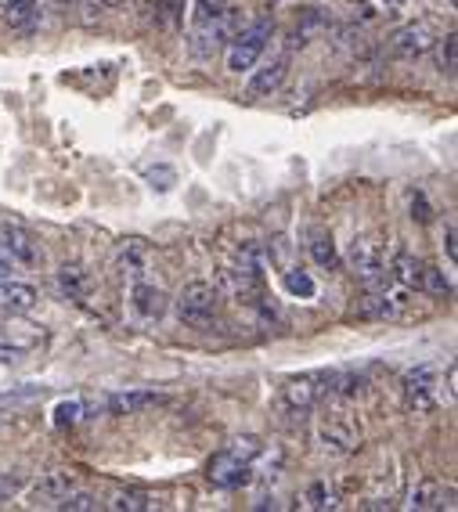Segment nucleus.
<instances>
[{"label":"nucleus","instance_id":"28","mask_svg":"<svg viewBox=\"0 0 458 512\" xmlns=\"http://www.w3.org/2000/svg\"><path fill=\"white\" fill-rule=\"evenodd\" d=\"M58 509H65V512H94V509H101V502H98V494L80 491V487H76L73 494H65Z\"/></svg>","mask_w":458,"mask_h":512},{"label":"nucleus","instance_id":"38","mask_svg":"<svg viewBox=\"0 0 458 512\" xmlns=\"http://www.w3.org/2000/svg\"><path fill=\"white\" fill-rule=\"evenodd\" d=\"M0 278H11V260H8V256H0Z\"/></svg>","mask_w":458,"mask_h":512},{"label":"nucleus","instance_id":"6","mask_svg":"<svg viewBox=\"0 0 458 512\" xmlns=\"http://www.w3.org/2000/svg\"><path fill=\"white\" fill-rule=\"evenodd\" d=\"M329 397V372H307L285 379L278 390V408L289 415H307L314 404H321Z\"/></svg>","mask_w":458,"mask_h":512},{"label":"nucleus","instance_id":"39","mask_svg":"<svg viewBox=\"0 0 458 512\" xmlns=\"http://www.w3.org/2000/svg\"><path fill=\"white\" fill-rule=\"evenodd\" d=\"M101 8H120V4H127V0H98Z\"/></svg>","mask_w":458,"mask_h":512},{"label":"nucleus","instance_id":"26","mask_svg":"<svg viewBox=\"0 0 458 512\" xmlns=\"http://www.w3.org/2000/svg\"><path fill=\"white\" fill-rule=\"evenodd\" d=\"M321 29H325V15H318V8L311 11H303L300 19H296L293 26V44H311V37H318Z\"/></svg>","mask_w":458,"mask_h":512},{"label":"nucleus","instance_id":"35","mask_svg":"<svg viewBox=\"0 0 458 512\" xmlns=\"http://www.w3.org/2000/svg\"><path fill=\"white\" fill-rule=\"evenodd\" d=\"M444 235H448V256L455 260V256H458V246H455V224H448V231H444Z\"/></svg>","mask_w":458,"mask_h":512},{"label":"nucleus","instance_id":"17","mask_svg":"<svg viewBox=\"0 0 458 512\" xmlns=\"http://www.w3.org/2000/svg\"><path fill=\"white\" fill-rule=\"evenodd\" d=\"M40 303V293L29 282H15V278H0V314L4 318H22Z\"/></svg>","mask_w":458,"mask_h":512},{"label":"nucleus","instance_id":"2","mask_svg":"<svg viewBox=\"0 0 458 512\" xmlns=\"http://www.w3.org/2000/svg\"><path fill=\"white\" fill-rule=\"evenodd\" d=\"M390 256H394L390 253V242H386V235H379V231H361V235H354V242H350V249H347L350 267H354L368 285L390 282Z\"/></svg>","mask_w":458,"mask_h":512},{"label":"nucleus","instance_id":"18","mask_svg":"<svg viewBox=\"0 0 458 512\" xmlns=\"http://www.w3.org/2000/svg\"><path fill=\"white\" fill-rule=\"evenodd\" d=\"M116 275L127 278V282H141V278L148 275V267H152V253H148L145 242H138V238H130V242H123L120 249H116Z\"/></svg>","mask_w":458,"mask_h":512},{"label":"nucleus","instance_id":"16","mask_svg":"<svg viewBox=\"0 0 458 512\" xmlns=\"http://www.w3.org/2000/svg\"><path fill=\"white\" fill-rule=\"evenodd\" d=\"M455 505V484H444V480H419L408 494V509L415 512H433V509H451Z\"/></svg>","mask_w":458,"mask_h":512},{"label":"nucleus","instance_id":"36","mask_svg":"<svg viewBox=\"0 0 458 512\" xmlns=\"http://www.w3.org/2000/svg\"><path fill=\"white\" fill-rule=\"evenodd\" d=\"M379 4H383L386 11H397V8H404V4H408V0H379Z\"/></svg>","mask_w":458,"mask_h":512},{"label":"nucleus","instance_id":"12","mask_svg":"<svg viewBox=\"0 0 458 512\" xmlns=\"http://www.w3.org/2000/svg\"><path fill=\"white\" fill-rule=\"evenodd\" d=\"M0 246H4L11 264H15V260H19V264H29V267L44 264V246H40V238L29 228H22V224H4V228H0Z\"/></svg>","mask_w":458,"mask_h":512},{"label":"nucleus","instance_id":"4","mask_svg":"<svg viewBox=\"0 0 458 512\" xmlns=\"http://www.w3.org/2000/svg\"><path fill=\"white\" fill-rule=\"evenodd\" d=\"M220 314V289L213 282H188L177 293V318L188 329H210Z\"/></svg>","mask_w":458,"mask_h":512},{"label":"nucleus","instance_id":"7","mask_svg":"<svg viewBox=\"0 0 458 512\" xmlns=\"http://www.w3.org/2000/svg\"><path fill=\"white\" fill-rule=\"evenodd\" d=\"M440 368L437 365H415L404 372L401 386H404V401H408V408L419 415L433 412V408H440V404H448V397H444V390H440Z\"/></svg>","mask_w":458,"mask_h":512},{"label":"nucleus","instance_id":"21","mask_svg":"<svg viewBox=\"0 0 458 512\" xmlns=\"http://www.w3.org/2000/svg\"><path fill=\"white\" fill-rule=\"evenodd\" d=\"M307 253H311V260L318 267H325V271H339V249H336V242H332V235L329 231H321V228H314L311 231V238H307Z\"/></svg>","mask_w":458,"mask_h":512},{"label":"nucleus","instance_id":"31","mask_svg":"<svg viewBox=\"0 0 458 512\" xmlns=\"http://www.w3.org/2000/svg\"><path fill=\"white\" fill-rule=\"evenodd\" d=\"M422 293L433 296H451V282L444 278V271H437L433 264H426V278H422Z\"/></svg>","mask_w":458,"mask_h":512},{"label":"nucleus","instance_id":"15","mask_svg":"<svg viewBox=\"0 0 458 512\" xmlns=\"http://www.w3.org/2000/svg\"><path fill=\"white\" fill-rule=\"evenodd\" d=\"M437 44V29L430 26V22H408V26L404 29H397L394 33V55L397 58H408V62H412V58H422L426 55V51H430V47Z\"/></svg>","mask_w":458,"mask_h":512},{"label":"nucleus","instance_id":"20","mask_svg":"<svg viewBox=\"0 0 458 512\" xmlns=\"http://www.w3.org/2000/svg\"><path fill=\"white\" fill-rule=\"evenodd\" d=\"M390 278H397V285H404V289H415V293H422V278H426V260H419L415 253L401 249V253L390 256Z\"/></svg>","mask_w":458,"mask_h":512},{"label":"nucleus","instance_id":"32","mask_svg":"<svg viewBox=\"0 0 458 512\" xmlns=\"http://www.w3.org/2000/svg\"><path fill=\"white\" fill-rule=\"evenodd\" d=\"M455 51H458L455 33H448L444 44H440V51H437V65H440V73L444 76H455Z\"/></svg>","mask_w":458,"mask_h":512},{"label":"nucleus","instance_id":"34","mask_svg":"<svg viewBox=\"0 0 458 512\" xmlns=\"http://www.w3.org/2000/svg\"><path fill=\"white\" fill-rule=\"evenodd\" d=\"M19 491H22V476L19 473H0V505L8 502V498H15Z\"/></svg>","mask_w":458,"mask_h":512},{"label":"nucleus","instance_id":"14","mask_svg":"<svg viewBox=\"0 0 458 512\" xmlns=\"http://www.w3.org/2000/svg\"><path fill=\"white\" fill-rule=\"evenodd\" d=\"M130 311L138 314L145 325H152V321H159L166 311H170V296L159 289V285L152 282H130Z\"/></svg>","mask_w":458,"mask_h":512},{"label":"nucleus","instance_id":"11","mask_svg":"<svg viewBox=\"0 0 458 512\" xmlns=\"http://www.w3.org/2000/svg\"><path fill=\"white\" fill-rule=\"evenodd\" d=\"M289 80V55H278L264 65H253L249 69V80H246V98L249 101H260V98H271V94L282 91V83Z\"/></svg>","mask_w":458,"mask_h":512},{"label":"nucleus","instance_id":"24","mask_svg":"<svg viewBox=\"0 0 458 512\" xmlns=\"http://www.w3.org/2000/svg\"><path fill=\"white\" fill-rule=\"evenodd\" d=\"M159 401H163L159 394H116V397H109L105 408H109V415H138Z\"/></svg>","mask_w":458,"mask_h":512},{"label":"nucleus","instance_id":"33","mask_svg":"<svg viewBox=\"0 0 458 512\" xmlns=\"http://www.w3.org/2000/svg\"><path fill=\"white\" fill-rule=\"evenodd\" d=\"M83 412H87V408H83V401H62L55 408V422H58V426H73V422L83 419Z\"/></svg>","mask_w":458,"mask_h":512},{"label":"nucleus","instance_id":"23","mask_svg":"<svg viewBox=\"0 0 458 512\" xmlns=\"http://www.w3.org/2000/svg\"><path fill=\"white\" fill-rule=\"evenodd\" d=\"M55 282H58V289L69 296V300H83V296H87V289H91V275H87L80 264H65L62 271L55 275Z\"/></svg>","mask_w":458,"mask_h":512},{"label":"nucleus","instance_id":"30","mask_svg":"<svg viewBox=\"0 0 458 512\" xmlns=\"http://www.w3.org/2000/svg\"><path fill=\"white\" fill-rule=\"evenodd\" d=\"M228 11V0H195L192 11V26H202V22H213Z\"/></svg>","mask_w":458,"mask_h":512},{"label":"nucleus","instance_id":"13","mask_svg":"<svg viewBox=\"0 0 458 512\" xmlns=\"http://www.w3.org/2000/svg\"><path fill=\"white\" fill-rule=\"evenodd\" d=\"M0 22L19 37H33L44 22L40 0H0Z\"/></svg>","mask_w":458,"mask_h":512},{"label":"nucleus","instance_id":"29","mask_svg":"<svg viewBox=\"0 0 458 512\" xmlns=\"http://www.w3.org/2000/svg\"><path fill=\"white\" fill-rule=\"evenodd\" d=\"M145 181L152 184V188H159V192H170L177 184V170L166 163H156V166H145Z\"/></svg>","mask_w":458,"mask_h":512},{"label":"nucleus","instance_id":"1","mask_svg":"<svg viewBox=\"0 0 458 512\" xmlns=\"http://www.w3.org/2000/svg\"><path fill=\"white\" fill-rule=\"evenodd\" d=\"M260 455H264V440L246 433V437H235L228 448H220L206 466V480L213 487H224V491H235V487L249 484L253 480V469H257Z\"/></svg>","mask_w":458,"mask_h":512},{"label":"nucleus","instance_id":"10","mask_svg":"<svg viewBox=\"0 0 458 512\" xmlns=\"http://www.w3.org/2000/svg\"><path fill=\"white\" fill-rule=\"evenodd\" d=\"M76 487H80V480L73 469H47V473H40L37 484L29 487L26 498L33 509H58L65 494H73Z\"/></svg>","mask_w":458,"mask_h":512},{"label":"nucleus","instance_id":"27","mask_svg":"<svg viewBox=\"0 0 458 512\" xmlns=\"http://www.w3.org/2000/svg\"><path fill=\"white\" fill-rule=\"evenodd\" d=\"M303 505H307V509H336L339 498L325 480H318V484H311L307 491H303Z\"/></svg>","mask_w":458,"mask_h":512},{"label":"nucleus","instance_id":"25","mask_svg":"<svg viewBox=\"0 0 458 512\" xmlns=\"http://www.w3.org/2000/svg\"><path fill=\"white\" fill-rule=\"evenodd\" d=\"M282 285H285V293L296 296V300H311L314 293H318V285H314V278L307 275V271H300L296 264H289L282 271Z\"/></svg>","mask_w":458,"mask_h":512},{"label":"nucleus","instance_id":"22","mask_svg":"<svg viewBox=\"0 0 458 512\" xmlns=\"http://www.w3.org/2000/svg\"><path fill=\"white\" fill-rule=\"evenodd\" d=\"M109 509H116V512H152V509H159V498L152 491H141V487H127V491L112 494Z\"/></svg>","mask_w":458,"mask_h":512},{"label":"nucleus","instance_id":"9","mask_svg":"<svg viewBox=\"0 0 458 512\" xmlns=\"http://www.w3.org/2000/svg\"><path fill=\"white\" fill-rule=\"evenodd\" d=\"M318 440L329 455H350V451H358V444H361V426L354 422V415L329 412L318 426Z\"/></svg>","mask_w":458,"mask_h":512},{"label":"nucleus","instance_id":"19","mask_svg":"<svg viewBox=\"0 0 458 512\" xmlns=\"http://www.w3.org/2000/svg\"><path fill=\"white\" fill-rule=\"evenodd\" d=\"M404 303L408 300H404L401 293H394V289H386V282H379V285H372V293L361 303V314L376 321H390V318H401Z\"/></svg>","mask_w":458,"mask_h":512},{"label":"nucleus","instance_id":"40","mask_svg":"<svg viewBox=\"0 0 458 512\" xmlns=\"http://www.w3.org/2000/svg\"><path fill=\"white\" fill-rule=\"evenodd\" d=\"M58 4H69V0H58Z\"/></svg>","mask_w":458,"mask_h":512},{"label":"nucleus","instance_id":"5","mask_svg":"<svg viewBox=\"0 0 458 512\" xmlns=\"http://www.w3.org/2000/svg\"><path fill=\"white\" fill-rule=\"evenodd\" d=\"M239 29H242L239 11L228 4V11H224L220 19L202 22V26H192V33H188V55L199 58V62H210V58L220 55V47L228 44Z\"/></svg>","mask_w":458,"mask_h":512},{"label":"nucleus","instance_id":"37","mask_svg":"<svg viewBox=\"0 0 458 512\" xmlns=\"http://www.w3.org/2000/svg\"><path fill=\"white\" fill-rule=\"evenodd\" d=\"M8 422H15V412H8V408H0V430H4Z\"/></svg>","mask_w":458,"mask_h":512},{"label":"nucleus","instance_id":"8","mask_svg":"<svg viewBox=\"0 0 458 512\" xmlns=\"http://www.w3.org/2000/svg\"><path fill=\"white\" fill-rule=\"evenodd\" d=\"M44 325H33V321H15L8 318L0 325V365H11V361H22L33 350L44 347Z\"/></svg>","mask_w":458,"mask_h":512},{"label":"nucleus","instance_id":"3","mask_svg":"<svg viewBox=\"0 0 458 512\" xmlns=\"http://www.w3.org/2000/svg\"><path fill=\"white\" fill-rule=\"evenodd\" d=\"M271 37H275V22L271 19H257V22H249V26H242L239 33L228 40V73H235V76L249 73V69L264 58Z\"/></svg>","mask_w":458,"mask_h":512}]
</instances>
